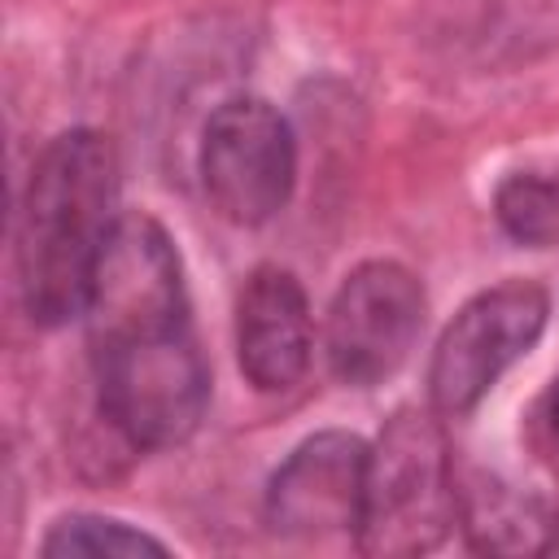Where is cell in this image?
Segmentation results:
<instances>
[{
    "label": "cell",
    "mask_w": 559,
    "mask_h": 559,
    "mask_svg": "<svg viewBox=\"0 0 559 559\" xmlns=\"http://www.w3.org/2000/svg\"><path fill=\"white\" fill-rule=\"evenodd\" d=\"M493 218L515 245H559V153L507 170L493 188Z\"/></svg>",
    "instance_id": "10"
},
{
    "label": "cell",
    "mask_w": 559,
    "mask_h": 559,
    "mask_svg": "<svg viewBox=\"0 0 559 559\" xmlns=\"http://www.w3.org/2000/svg\"><path fill=\"white\" fill-rule=\"evenodd\" d=\"M314 354V319L301 280L262 262L236 293V362L258 393H288L306 380Z\"/></svg>",
    "instance_id": "8"
},
{
    "label": "cell",
    "mask_w": 559,
    "mask_h": 559,
    "mask_svg": "<svg viewBox=\"0 0 559 559\" xmlns=\"http://www.w3.org/2000/svg\"><path fill=\"white\" fill-rule=\"evenodd\" d=\"M459 524L454 450L432 406H402L367 450V489L354 546L376 559L437 550Z\"/></svg>",
    "instance_id": "3"
},
{
    "label": "cell",
    "mask_w": 559,
    "mask_h": 559,
    "mask_svg": "<svg viewBox=\"0 0 559 559\" xmlns=\"http://www.w3.org/2000/svg\"><path fill=\"white\" fill-rule=\"evenodd\" d=\"M197 170L218 218L236 227L271 223L297 183V140L288 118L262 96L223 100L205 118Z\"/></svg>",
    "instance_id": "5"
},
{
    "label": "cell",
    "mask_w": 559,
    "mask_h": 559,
    "mask_svg": "<svg viewBox=\"0 0 559 559\" xmlns=\"http://www.w3.org/2000/svg\"><path fill=\"white\" fill-rule=\"evenodd\" d=\"M459 480V528L480 555H546L559 546V498L520 485L498 472H463Z\"/></svg>",
    "instance_id": "9"
},
{
    "label": "cell",
    "mask_w": 559,
    "mask_h": 559,
    "mask_svg": "<svg viewBox=\"0 0 559 559\" xmlns=\"http://www.w3.org/2000/svg\"><path fill=\"white\" fill-rule=\"evenodd\" d=\"M424 328V284L393 258L358 262L328 301L323 358L349 389L389 380L415 349Z\"/></svg>",
    "instance_id": "6"
},
{
    "label": "cell",
    "mask_w": 559,
    "mask_h": 559,
    "mask_svg": "<svg viewBox=\"0 0 559 559\" xmlns=\"http://www.w3.org/2000/svg\"><path fill=\"white\" fill-rule=\"evenodd\" d=\"M44 559H70V555H92V559H131V555H166V542L100 511H70L61 515L44 542Z\"/></svg>",
    "instance_id": "11"
},
{
    "label": "cell",
    "mask_w": 559,
    "mask_h": 559,
    "mask_svg": "<svg viewBox=\"0 0 559 559\" xmlns=\"http://www.w3.org/2000/svg\"><path fill=\"white\" fill-rule=\"evenodd\" d=\"M546 419H550V432H555V441H559V384L550 389V402H546Z\"/></svg>",
    "instance_id": "12"
},
{
    "label": "cell",
    "mask_w": 559,
    "mask_h": 559,
    "mask_svg": "<svg viewBox=\"0 0 559 559\" xmlns=\"http://www.w3.org/2000/svg\"><path fill=\"white\" fill-rule=\"evenodd\" d=\"M118 153L109 135L74 127L31 162L17 201V288L31 323L83 319L96 266L118 227Z\"/></svg>",
    "instance_id": "2"
},
{
    "label": "cell",
    "mask_w": 559,
    "mask_h": 559,
    "mask_svg": "<svg viewBox=\"0 0 559 559\" xmlns=\"http://www.w3.org/2000/svg\"><path fill=\"white\" fill-rule=\"evenodd\" d=\"M550 293L537 280H502L480 288L441 328L428 362V406L441 419L472 415L485 393L546 332Z\"/></svg>",
    "instance_id": "4"
},
{
    "label": "cell",
    "mask_w": 559,
    "mask_h": 559,
    "mask_svg": "<svg viewBox=\"0 0 559 559\" xmlns=\"http://www.w3.org/2000/svg\"><path fill=\"white\" fill-rule=\"evenodd\" d=\"M367 450L371 445L345 428H323L293 445V454L266 480V528L284 542H323L358 533Z\"/></svg>",
    "instance_id": "7"
},
{
    "label": "cell",
    "mask_w": 559,
    "mask_h": 559,
    "mask_svg": "<svg viewBox=\"0 0 559 559\" xmlns=\"http://www.w3.org/2000/svg\"><path fill=\"white\" fill-rule=\"evenodd\" d=\"M87 349L109 428L135 450L183 445L210 402L183 262L153 214H122L87 293Z\"/></svg>",
    "instance_id": "1"
}]
</instances>
